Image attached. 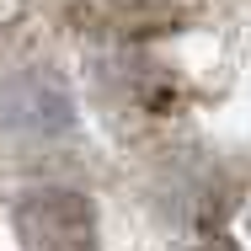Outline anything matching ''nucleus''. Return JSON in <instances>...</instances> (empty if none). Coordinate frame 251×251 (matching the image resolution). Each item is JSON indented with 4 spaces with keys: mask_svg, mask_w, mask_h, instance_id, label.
<instances>
[{
    "mask_svg": "<svg viewBox=\"0 0 251 251\" xmlns=\"http://www.w3.org/2000/svg\"><path fill=\"white\" fill-rule=\"evenodd\" d=\"M193 251H235V246H230V241H219V235H214V241H198V246H193Z\"/></svg>",
    "mask_w": 251,
    "mask_h": 251,
    "instance_id": "nucleus-2",
    "label": "nucleus"
},
{
    "mask_svg": "<svg viewBox=\"0 0 251 251\" xmlns=\"http://www.w3.org/2000/svg\"><path fill=\"white\" fill-rule=\"evenodd\" d=\"M27 251H91V208L80 193H32L16 208Z\"/></svg>",
    "mask_w": 251,
    "mask_h": 251,
    "instance_id": "nucleus-1",
    "label": "nucleus"
}]
</instances>
